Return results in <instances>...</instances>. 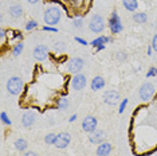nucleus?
<instances>
[{
	"label": "nucleus",
	"instance_id": "obj_1",
	"mask_svg": "<svg viewBox=\"0 0 157 156\" xmlns=\"http://www.w3.org/2000/svg\"><path fill=\"white\" fill-rule=\"evenodd\" d=\"M60 16H62L60 10L58 8V7H55V6H51V7H48V8L44 11L43 19H44V23L47 24V26H52V27H54L55 24L59 23Z\"/></svg>",
	"mask_w": 157,
	"mask_h": 156
},
{
	"label": "nucleus",
	"instance_id": "obj_2",
	"mask_svg": "<svg viewBox=\"0 0 157 156\" xmlns=\"http://www.w3.org/2000/svg\"><path fill=\"white\" fill-rule=\"evenodd\" d=\"M24 84L23 80L19 77H11L8 81H7V92L12 96H17L23 92Z\"/></svg>",
	"mask_w": 157,
	"mask_h": 156
},
{
	"label": "nucleus",
	"instance_id": "obj_3",
	"mask_svg": "<svg viewBox=\"0 0 157 156\" xmlns=\"http://www.w3.org/2000/svg\"><path fill=\"white\" fill-rule=\"evenodd\" d=\"M108 23H109V30H110V33L114 34V35L120 34L121 31L124 30L122 22H121V18H120L118 14H117V11H113V12H112V15H110Z\"/></svg>",
	"mask_w": 157,
	"mask_h": 156
},
{
	"label": "nucleus",
	"instance_id": "obj_4",
	"mask_svg": "<svg viewBox=\"0 0 157 156\" xmlns=\"http://www.w3.org/2000/svg\"><path fill=\"white\" fill-rule=\"evenodd\" d=\"M89 28H90L91 33H101L103 31V28H105V20H103V18L101 15H93L90 22H89Z\"/></svg>",
	"mask_w": 157,
	"mask_h": 156
},
{
	"label": "nucleus",
	"instance_id": "obj_5",
	"mask_svg": "<svg viewBox=\"0 0 157 156\" xmlns=\"http://www.w3.org/2000/svg\"><path fill=\"white\" fill-rule=\"evenodd\" d=\"M155 92H156L155 85L151 84V82H146L140 88V90H138V96H140V98L142 101H149L153 96H155Z\"/></svg>",
	"mask_w": 157,
	"mask_h": 156
},
{
	"label": "nucleus",
	"instance_id": "obj_6",
	"mask_svg": "<svg viewBox=\"0 0 157 156\" xmlns=\"http://www.w3.org/2000/svg\"><path fill=\"white\" fill-rule=\"evenodd\" d=\"M86 84H87V78L85 74L78 73V74H74V77L71 78V88L77 92L83 89L86 86Z\"/></svg>",
	"mask_w": 157,
	"mask_h": 156
},
{
	"label": "nucleus",
	"instance_id": "obj_7",
	"mask_svg": "<svg viewBox=\"0 0 157 156\" xmlns=\"http://www.w3.org/2000/svg\"><path fill=\"white\" fill-rule=\"evenodd\" d=\"M83 59L82 58H71L69 63H67V72L71 73V74H78L83 69Z\"/></svg>",
	"mask_w": 157,
	"mask_h": 156
},
{
	"label": "nucleus",
	"instance_id": "obj_8",
	"mask_svg": "<svg viewBox=\"0 0 157 156\" xmlns=\"http://www.w3.org/2000/svg\"><path fill=\"white\" fill-rule=\"evenodd\" d=\"M97 125H98V121L94 116H86L83 119V121H82V129L89 133L97 131Z\"/></svg>",
	"mask_w": 157,
	"mask_h": 156
},
{
	"label": "nucleus",
	"instance_id": "obj_9",
	"mask_svg": "<svg viewBox=\"0 0 157 156\" xmlns=\"http://www.w3.org/2000/svg\"><path fill=\"white\" fill-rule=\"evenodd\" d=\"M71 141V136L67 132H62L59 135H56V141H55V147L58 148V150H65V148L69 147Z\"/></svg>",
	"mask_w": 157,
	"mask_h": 156
},
{
	"label": "nucleus",
	"instance_id": "obj_10",
	"mask_svg": "<svg viewBox=\"0 0 157 156\" xmlns=\"http://www.w3.org/2000/svg\"><path fill=\"white\" fill-rule=\"evenodd\" d=\"M121 100V96L117 90H108L103 94V102L108 105H117Z\"/></svg>",
	"mask_w": 157,
	"mask_h": 156
},
{
	"label": "nucleus",
	"instance_id": "obj_11",
	"mask_svg": "<svg viewBox=\"0 0 157 156\" xmlns=\"http://www.w3.org/2000/svg\"><path fill=\"white\" fill-rule=\"evenodd\" d=\"M36 121V115L33 111H28L22 116V125L24 128H31Z\"/></svg>",
	"mask_w": 157,
	"mask_h": 156
},
{
	"label": "nucleus",
	"instance_id": "obj_12",
	"mask_svg": "<svg viewBox=\"0 0 157 156\" xmlns=\"http://www.w3.org/2000/svg\"><path fill=\"white\" fill-rule=\"evenodd\" d=\"M34 57H35V59L39 61V62L44 61V59H47V57H48V49L44 45L36 46V47L34 49Z\"/></svg>",
	"mask_w": 157,
	"mask_h": 156
},
{
	"label": "nucleus",
	"instance_id": "obj_13",
	"mask_svg": "<svg viewBox=\"0 0 157 156\" xmlns=\"http://www.w3.org/2000/svg\"><path fill=\"white\" fill-rule=\"evenodd\" d=\"M89 140H90V143L93 144H101L103 141L106 140V135L103 131H94V132L90 133V136H89Z\"/></svg>",
	"mask_w": 157,
	"mask_h": 156
},
{
	"label": "nucleus",
	"instance_id": "obj_14",
	"mask_svg": "<svg viewBox=\"0 0 157 156\" xmlns=\"http://www.w3.org/2000/svg\"><path fill=\"white\" fill-rule=\"evenodd\" d=\"M112 152V144L108 141H103V143L98 144L97 147V156H108Z\"/></svg>",
	"mask_w": 157,
	"mask_h": 156
},
{
	"label": "nucleus",
	"instance_id": "obj_15",
	"mask_svg": "<svg viewBox=\"0 0 157 156\" xmlns=\"http://www.w3.org/2000/svg\"><path fill=\"white\" fill-rule=\"evenodd\" d=\"M8 14L10 16L13 18V19H19V18H22L23 15V8L20 4H13L8 8Z\"/></svg>",
	"mask_w": 157,
	"mask_h": 156
},
{
	"label": "nucleus",
	"instance_id": "obj_16",
	"mask_svg": "<svg viewBox=\"0 0 157 156\" xmlns=\"http://www.w3.org/2000/svg\"><path fill=\"white\" fill-rule=\"evenodd\" d=\"M105 80H103L102 77H94L91 80V84H90V86H91V90H94V92H97V90H101L105 88Z\"/></svg>",
	"mask_w": 157,
	"mask_h": 156
},
{
	"label": "nucleus",
	"instance_id": "obj_17",
	"mask_svg": "<svg viewBox=\"0 0 157 156\" xmlns=\"http://www.w3.org/2000/svg\"><path fill=\"white\" fill-rule=\"evenodd\" d=\"M110 41H112V38L106 37V35H99V37H97L95 39H93V41L90 42V45L97 49V47H99V46H106V43H109Z\"/></svg>",
	"mask_w": 157,
	"mask_h": 156
},
{
	"label": "nucleus",
	"instance_id": "obj_18",
	"mask_svg": "<svg viewBox=\"0 0 157 156\" xmlns=\"http://www.w3.org/2000/svg\"><path fill=\"white\" fill-rule=\"evenodd\" d=\"M122 4L125 7V10H128V11L133 12L137 10L138 7V2L137 0H122Z\"/></svg>",
	"mask_w": 157,
	"mask_h": 156
},
{
	"label": "nucleus",
	"instance_id": "obj_19",
	"mask_svg": "<svg viewBox=\"0 0 157 156\" xmlns=\"http://www.w3.org/2000/svg\"><path fill=\"white\" fill-rule=\"evenodd\" d=\"M13 144H15V148L19 152H24V151L27 150V147H28V143L24 139H16Z\"/></svg>",
	"mask_w": 157,
	"mask_h": 156
},
{
	"label": "nucleus",
	"instance_id": "obj_20",
	"mask_svg": "<svg viewBox=\"0 0 157 156\" xmlns=\"http://www.w3.org/2000/svg\"><path fill=\"white\" fill-rule=\"evenodd\" d=\"M133 20L138 24H142L148 20V18H146L145 12H136V14H133Z\"/></svg>",
	"mask_w": 157,
	"mask_h": 156
},
{
	"label": "nucleus",
	"instance_id": "obj_21",
	"mask_svg": "<svg viewBox=\"0 0 157 156\" xmlns=\"http://www.w3.org/2000/svg\"><path fill=\"white\" fill-rule=\"evenodd\" d=\"M67 106H69V100L66 97H60L56 100V108L59 111H65V109H67Z\"/></svg>",
	"mask_w": 157,
	"mask_h": 156
},
{
	"label": "nucleus",
	"instance_id": "obj_22",
	"mask_svg": "<svg viewBox=\"0 0 157 156\" xmlns=\"http://www.w3.org/2000/svg\"><path fill=\"white\" fill-rule=\"evenodd\" d=\"M23 49H24V45L22 43V42H20V43H16L12 47V54L15 55V57L20 55V54H22V51H23Z\"/></svg>",
	"mask_w": 157,
	"mask_h": 156
},
{
	"label": "nucleus",
	"instance_id": "obj_23",
	"mask_svg": "<svg viewBox=\"0 0 157 156\" xmlns=\"http://www.w3.org/2000/svg\"><path fill=\"white\" fill-rule=\"evenodd\" d=\"M55 141H56V135H55V133H48V135H46V137H44V143H46V144L52 145V144H55Z\"/></svg>",
	"mask_w": 157,
	"mask_h": 156
},
{
	"label": "nucleus",
	"instance_id": "obj_24",
	"mask_svg": "<svg viewBox=\"0 0 157 156\" xmlns=\"http://www.w3.org/2000/svg\"><path fill=\"white\" fill-rule=\"evenodd\" d=\"M36 27H38V22H36V20H28V22L26 23V30L27 31H33Z\"/></svg>",
	"mask_w": 157,
	"mask_h": 156
},
{
	"label": "nucleus",
	"instance_id": "obj_25",
	"mask_svg": "<svg viewBox=\"0 0 157 156\" xmlns=\"http://www.w3.org/2000/svg\"><path fill=\"white\" fill-rule=\"evenodd\" d=\"M0 119H2L3 124H6V125H11V124H12V121L10 120V117L7 116L6 112H2V113H0Z\"/></svg>",
	"mask_w": 157,
	"mask_h": 156
},
{
	"label": "nucleus",
	"instance_id": "obj_26",
	"mask_svg": "<svg viewBox=\"0 0 157 156\" xmlns=\"http://www.w3.org/2000/svg\"><path fill=\"white\" fill-rule=\"evenodd\" d=\"M65 49H66V45H65V42H56L55 46H54V50L56 53H60V51H65Z\"/></svg>",
	"mask_w": 157,
	"mask_h": 156
},
{
	"label": "nucleus",
	"instance_id": "obj_27",
	"mask_svg": "<svg viewBox=\"0 0 157 156\" xmlns=\"http://www.w3.org/2000/svg\"><path fill=\"white\" fill-rule=\"evenodd\" d=\"M157 76V67H149L148 73H146V78H152Z\"/></svg>",
	"mask_w": 157,
	"mask_h": 156
},
{
	"label": "nucleus",
	"instance_id": "obj_28",
	"mask_svg": "<svg viewBox=\"0 0 157 156\" xmlns=\"http://www.w3.org/2000/svg\"><path fill=\"white\" fill-rule=\"evenodd\" d=\"M43 31H48V33H58V28L52 27V26H43L42 27Z\"/></svg>",
	"mask_w": 157,
	"mask_h": 156
},
{
	"label": "nucleus",
	"instance_id": "obj_29",
	"mask_svg": "<svg viewBox=\"0 0 157 156\" xmlns=\"http://www.w3.org/2000/svg\"><path fill=\"white\" fill-rule=\"evenodd\" d=\"M73 24H74V27L75 28H81L82 24H83V20H82V18H78V19H74Z\"/></svg>",
	"mask_w": 157,
	"mask_h": 156
},
{
	"label": "nucleus",
	"instance_id": "obj_30",
	"mask_svg": "<svg viewBox=\"0 0 157 156\" xmlns=\"http://www.w3.org/2000/svg\"><path fill=\"white\" fill-rule=\"evenodd\" d=\"M116 58L118 59V61H125V58H126V53L125 51H118L116 54Z\"/></svg>",
	"mask_w": 157,
	"mask_h": 156
},
{
	"label": "nucleus",
	"instance_id": "obj_31",
	"mask_svg": "<svg viewBox=\"0 0 157 156\" xmlns=\"http://www.w3.org/2000/svg\"><path fill=\"white\" fill-rule=\"evenodd\" d=\"M126 105H128V98H124L122 101H121V104H120V113H122L125 111V108H126Z\"/></svg>",
	"mask_w": 157,
	"mask_h": 156
},
{
	"label": "nucleus",
	"instance_id": "obj_32",
	"mask_svg": "<svg viewBox=\"0 0 157 156\" xmlns=\"http://www.w3.org/2000/svg\"><path fill=\"white\" fill-rule=\"evenodd\" d=\"M152 47H153V50H155L157 53V34L153 37V41H152Z\"/></svg>",
	"mask_w": 157,
	"mask_h": 156
},
{
	"label": "nucleus",
	"instance_id": "obj_33",
	"mask_svg": "<svg viewBox=\"0 0 157 156\" xmlns=\"http://www.w3.org/2000/svg\"><path fill=\"white\" fill-rule=\"evenodd\" d=\"M75 42H78L79 45H83V46H87V42L85 41V39H82L79 37H75Z\"/></svg>",
	"mask_w": 157,
	"mask_h": 156
},
{
	"label": "nucleus",
	"instance_id": "obj_34",
	"mask_svg": "<svg viewBox=\"0 0 157 156\" xmlns=\"http://www.w3.org/2000/svg\"><path fill=\"white\" fill-rule=\"evenodd\" d=\"M6 30H4V28H0V38H2V41H4V39H6Z\"/></svg>",
	"mask_w": 157,
	"mask_h": 156
},
{
	"label": "nucleus",
	"instance_id": "obj_35",
	"mask_svg": "<svg viewBox=\"0 0 157 156\" xmlns=\"http://www.w3.org/2000/svg\"><path fill=\"white\" fill-rule=\"evenodd\" d=\"M23 156H39L38 154H35V152H33V151H28V152H26Z\"/></svg>",
	"mask_w": 157,
	"mask_h": 156
},
{
	"label": "nucleus",
	"instance_id": "obj_36",
	"mask_svg": "<svg viewBox=\"0 0 157 156\" xmlns=\"http://www.w3.org/2000/svg\"><path fill=\"white\" fill-rule=\"evenodd\" d=\"M152 51H153V47H152V45H151V46L148 47V50H146V54L151 57V55H152Z\"/></svg>",
	"mask_w": 157,
	"mask_h": 156
},
{
	"label": "nucleus",
	"instance_id": "obj_37",
	"mask_svg": "<svg viewBox=\"0 0 157 156\" xmlns=\"http://www.w3.org/2000/svg\"><path fill=\"white\" fill-rule=\"evenodd\" d=\"M77 120V115H73V116H70V119H69V121L70 123H74Z\"/></svg>",
	"mask_w": 157,
	"mask_h": 156
},
{
	"label": "nucleus",
	"instance_id": "obj_38",
	"mask_svg": "<svg viewBox=\"0 0 157 156\" xmlns=\"http://www.w3.org/2000/svg\"><path fill=\"white\" fill-rule=\"evenodd\" d=\"M106 47V46H99V47H97V49H95V53H98V51H102L103 50V49H105Z\"/></svg>",
	"mask_w": 157,
	"mask_h": 156
},
{
	"label": "nucleus",
	"instance_id": "obj_39",
	"mask_svg": "<svg viewBox=\"0 0 157 156\" xmlns=\"http://www.w3.org/2000/svg\"><path fill=\"white\" fill-rule=\"evenodd\" d=\"M28 3H30V4H36V3L39 2V0H27Z\"/></svg>",
	"mask_w": 157,
	"mask_h": 156
}]
</instances>
